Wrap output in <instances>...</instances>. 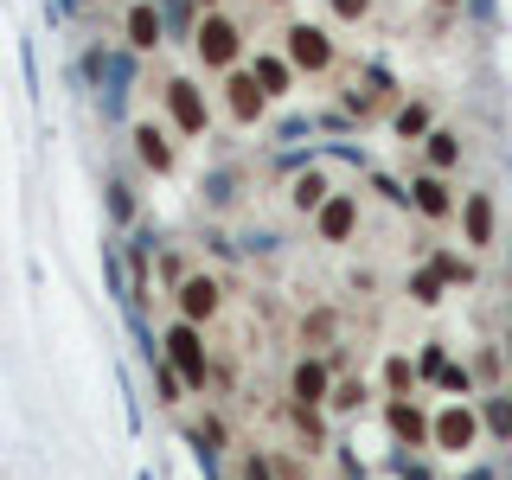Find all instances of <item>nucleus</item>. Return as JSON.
I'll use <instances>...</instances> for the list:
<instances>
[{
	"mask_svg": "<svg viewBox=\"0 0 512 480\" xmlns=\"http://www.w3.org/2000/svg\"><path fill=\"white\" fill-rule=\"evenodd\" d=\"M167 372L186 378V391H199V384H205V346H199V327H186V320L167 333Z\"/></svg>",
	"mask_w": 512,
	"mask_h": 480,
	"instance_id": "nucleus-1",
	"label": "nucleus"
},
{
	"mask_svg": "<svg viewBox=\"0 0 512 480\" xmlns=\"http://www.w3.org/2000/svg\"><path fill=\"white\" fill-rule=\"evenodd\" d=\"M218 308V282H205V276H192V282H180V320L192 327V320H205Z\"/></svg>",
	"mask_w": 512,
	"mask_h": 480,
	"instance_id": "nucleus-2",
	"label": "nucleus"
},
{
	"mask_svg": "<svg viewBox=\"0 0 512 480\" xmlns=\"http://www.w3.org/2000/svg\"><path fill=\"white\" fill-rule=\"evenodd\" d=\"M173 116H180L186 128H199V122H205V109H199V90H192V84H173Z\"/></svg>",
	"mask_w": 512,
	"mask_h": 480,
	"instance_id": "nucleus-3",
	"label": "nucleus"
},
{
	"mask_svg": "<svg viewBox=\"0 0 512 480\" xmlns=\"http://www.w3.org/2000/svg\"><path fill=\"white\" fill-rule=\"evenodd\" d=\"M231 39H237V32L212 20V26H205V58H218V64H224V58H231Z\"/></svg>",
	"mask_w": 512,
	"mask_h": 480,
	"instance_id": "nucleus-4",
	"label": "nucleus"
},
{
	"mask_svg": "<svg viewBox=\"0 0 512 480\" xmlns=\"http://www.w3.org/2000/svg\"><path fill=\"white\" fill-rule=\"evenodd\" d=\"M128 32H135V45H154L160 39V20H154L148 7H135V13H128Z\"/></svg>",
	"mask_w": 512,
	"mask_h": 480,
	"instance_id": "nucleus-5",
	"label": "nucleus"
},
{
	"mask_svg": "<svg viewBox=\"0 0 512 480\" xmlns=\"http://www.w3.org/2000/svg\"><path fill=\"white\" fill-rule=\"evenodd\" d=\"M295 391H301V404H314V397H320V365H301V372H295Z\"/></svg>",
	"mask_w": 512,
	"mask_h": 480,
	"instance_id": "nucleus-6",
	"label": "nucleus"
},
{
	"mask_svg": "<svg viewBox=\"0 0 512 480\" xmlns=\"http://www.w3.org/2000/svg\"><path fill=\"white\" fill-rule=\"evenodd\" d=\"M468 436H474V423H468V416H442V442H455V448H461Z\"/></svg>",
	"mask_w": 512,
	"mask_h": 480,
	"instance_id": "nucleus-7",
	"label": "nucleus"
},
{
	"mask_svg": "<svg viewBox=\"0 0 512 480\" xmlns=\"http://www.w3.org/2000/svg\"><path fill=\"white\" fill-rule=\"evenodd\" d=\"M141 154H148L154 167H167V148H160V135H154V128H141Z\"/></svg>",
	"mask_w": 512,
	"mask_h": 480,
	"instance_id": "nucleus-8",
	"label": "nucleus"
},
{
	"mask_svg": "<svg viewBox=\"0 0 512 480\" xmlns=\"http://www.w3.org/2000/svg\"><path fill=\"white\" fill-rule=\"evenodd\" d=\"M346 224H352V212H346V205H333V212H327V237H340Z\"/></svg>",
	"mask_w": 512,
	"mask_h": 480,
	"instance_id": "nucleus-9",
	"label": "nucleus"
},
{
	"mask_svg": "<svg viewBox=\"0 0 512 480\" xmlns=\"http://www.w3.org/2000/svg\"><path fill=\"white\" fill-rule=\"evenodd\" d=\"M244 480H269V468L263 461H244Z\"/></svg>",
	"mask_w": 512,
	"mask_h": 480,
	"instance_id": "nucleus-10",
	"label": "nucleus"
}]
</instances>
